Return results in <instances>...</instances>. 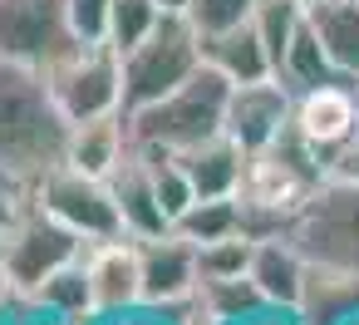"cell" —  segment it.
Listing matches in <instances>:
<instances>
[{
	"label": "cell",
	"mask_w": 359,
	"mask_h": 325,
	"mask_svg": "<svg viewBox=\"0 0 359 325\" xmlns=\"http://www.w3.org/2000/svg\"><path fill=\"white\" fill-rule=\"evenodd\" d=\"M45 84H50V94H55V104L69 124L123 114V55L109 40H99V45L74 40L45 69Z\"/></svg>",
	"instance_id": "obj_4"
},
{
	"label": "cell",
	"mask_w": 359,
	"mask_h": 325,
	"mask_svg": "<svg viewBox=\"0 0 359 325\" xmlns=\"http://www.w3.org/2000/svg\"><path fill=\"white\" fill-rule=\"evenodd\" d=\"M177 158L187 168L197 197H236L241 183H246V163H251V153L226 133H217V138H207V143H197V148H187Z\"/></svg>",
	"instance_id": "obj_17"
},
{
	"label": "cell",
	"mask_w": 359,
	"mask_h": 325,
	"mask_svg": "<svg viewBox=\"0 0 359 325\" xmlns=\"http://www.w3.org/2000/svg\"><path fill=\"white\" fill-rule=\"evenodd\" d=\"M158 6H163V11H177V15H182V11H187V0H158Z\"/></svg>",
	"instance_id": "obj_31"
},
{
	"label": "cell",
	"mask_w": 359,
	"mask_h": 325,
	"mask_svg": "<svg viewBox=\"0 0 359 325\" xmlns=\"http://www.w3.org/2000/svg\"><path fill=\"white\" fill-rule=\"evenodd\" d=\"M202 65H207L202 35L187 25V15H163V25L123 55V114H138V109L168 99Z\"/></svg>",
	"instance_id": "obj_3"
},
{
	"label": "cell",
	"mask_w": 359,
	"mask_h": 325,
	"mask_svg": "<svg viewBox=\"0 0 359 325\" xmlns=\"http://www.w3.org/2000/svg\"><path fill=\"white\" fill-rule=\"evenodd\" d=\"M354 94H359V79H354Z\"/></svg>",
	"instance_id": "obj_33"
},
{
	"label": "cell",
	"mask_w": 359,
	"mask_h": 325,
	"mask_svg": "<svg viewBox=\"0 0 359 325\" xmlns=\"http://www.w3.org/2000/svg\"><path fill=\"white\" fill-rule=\"evenodd\" d=\"M133 153V133L123 114L109 119H89V124H69V143H65V163L89 173V178H114Z\"/></svg>",
	"instance_id": "obj_15"
},
{
	"label": "cell",
	"mask_w": 359,
	"mask_h": 325,
	"mask_svg": "<svg viewBox=\"0 0 359 325\" xmlns=\"http://www.w3.org/2000/svg\"><path fill=\"white\" fill-rule=\"evenodd\" d=\"M202 60H207L217 74H226L231 84H251V79L276 74V60H271V50H266L261 30H256L251 20H246V25H236V30H226V35L202 40Z\"/></svg>",
	"instance_id": "obj_19"
},
{
	"label": "cell",
	"mask_w": 359,
	"mask_h": 325,
	"mask_svg": "<svg viewBox=\"0 0 359 325\" xmlns=\"http://www.w3.org/2000/svg\"><path fill=\"white\" fill-rule=\"evenodd\" d=\"M305 15H310V6H300V0H256L251 25L261 30V40H266V50H271L276 65H280V55L290 50V40H295V30L305 25Z\"/></svg>",
	"instance_id": "obj_25"
},
{
	"label": "cell",
	"mask_w": 359,
	"mask_h": 325,
	"mask_svg": "<svg viewBox=\"0 0 359 325\" xmlns=\"http://www.w3.org/2000/svg\"><path fill=\"white\" fill-rule=\"evenodd\" d=\"M30 197H35V202H40V207H45L55 222H65L74 237H84L89 246L128 237L114 187H109L104 178H89V173L69 168V163L50 168V173H45V178L30 187Z\"/></svg>",
	"instance_id": "obj_5"
},
{
	"label": "cell",
	"mask_w": 359,
	"mask_h": 325,
	"mask_svg": "<svg viewBox=\"0 0 359 325\" xmlns=\"http://www.w3.org/2000/svg\"><path fill=\"white\" fill-rule=\"evenodd\" d=\"M109 11H114V0H65L69 30H74V40H84V45L109 40Z\"/></svg>",
	"instance_id": "obj_27"
},
{
	"label": "cell",
	"mask_w": 359,
	"mask_h": 325,
	"mask_svg": "<svg viewBox=\"0 0 359 325\" xmlns=\"http://www.w3.org/2000/svg\"><path fill=\"white\" fill-rule=\"evenodd\" d=\"M325 183H334V187H359V128H354L344 143H334V148L325 153Z\"/></svg>",
	"instance_id": "obj_28"
},
{
	"label": "cell",
	"mask_w": 359,
	"mask_h": 325,
	"mask_svg": "<svg viewBox=\"0 0 359 325\" xmlns=\"http://www.w3.org/2000/svg\"><path fill=\"white\" fill-rule=\"evenodd\" d=\"M295 128L320 153H330L334 143H344L359 128V94H354V84L349 79H330V84L300 89L295 94Z\"/></svg>",
	"instance_id": "obj_12"
},
{
	"label": "cell",
	"mask_w": 359,
	"mask_h": 325,
	"mask_svg": "<svg viewBox=\"0 0 359 325\" xmlns=\"http://www.w3.org/2000/svg\"><path fill=\"white\" fill-rule=\"evenodd\" d=\"M226 99H231V79L217 74L212 65H202L187 84H177L168 99L123 114L133 148H168V153H187L217 133H226Z\"/></svg>",
	"instance_id": "obj_2"
},
{
	"label": "cell",
	"mask_w": 359,
	"mask_h": 325,
	"mask_svg": "<svg viewBox=\"0 0 359 325\" xmlns=\"http://www.w3.org/2000/svg\"><path fill=\"white\" fill-rule=\"evenodd\" d=\"M177 237H187L192 246H207V241H222V237H236L241 232V202L236 197H197L177 227Z\"/></svg>",
	"instance_id": "obj_22"
},
{
	"label": "cell",
	"mask_w": 359,
	"mask_h": 325,
	"mask_svg": "<svg viewBox=\"0 0 359 325\" xmlns=\"http://www.w3.org/2000/svg\"><path fill=\"white\" fill-rule=\"evenodd\" d=\"M69 119L60 114L45 69L0 60V173L25 192L65 163Z\"/></svg>",
	"instance_id": "obj_1"
},
{
	"label": "cell",
	"mask_w": 359,
	"mask_h": 325,
	"mask_svg": "<svg viewBox=\"0 0 359 325\" xmlns=\"http://www.w3.org/2000/svg\"><path fill=\"white\" fill-rule=\"evenodd\" d=\"M251 256H256V241H251L246 232L197 246V271H202V286H207V281H241V276H251Z\"/></svg>",
	"instance_id": "obj_24"
},
{
	"label": "cell",
	"mask_w": 359,
	"mask_h": 325,
	"mask_svg": "<svg viewBox=\"0 0 359 325\" xmlns=\"http://www.w3.org/2000/svg\"><path fill=\"white\" fill-rule=\"evenodd\" d=\"M354 315H359V266L310 261L295 320L300 325H349Z\"/></svg>",
	"instance_id": "obj_14"
},
{
	"label": "cell",
	"mask_w": 359,
	"mask_h": 325,
	"mask_svg": "<svg viewBox=\"0 0 359 325\" xmlns=\"http://www.w3.org/2000/svg\"><path fill=\"white\" fill-rule=\"evenodd\" d=\"M295 119V89L276 74L251 79V84H231L226 99V138H236L246 153L271 148Z\"/></svg>",
	"instance_id": "obj_9"
},
{
	"label": "cell",
	"mask_w": 359,
	"mask_h": 325,
	"mask_svg": "<svg viewBox=\"0 0 359 325\" xmlns=\"http://www.w3.org/2000/svg\"><path fill=\"white\" fill-rule=\"evenodd\" d=\"M25 305L55 315V320H74V325H89L99 320V305H94V276H89V256L60 266L55 276H45L30 296H20Z\"/></svg>",
	"instance_id": "obj_18"
},
{
	"label": "cell",
	"mask_w": 359,
	"mask_h": 325,
	"mask_svg": "<svg viewBox=\"0 0 359 325\" xmlns=\"http://www.w3.org/2000/svg\"><path fill=\"white\" fill-rule=\"evenodd\" d=\"M300 6H320V0H300Z\"/></svg>",
	"instance_id": "obj_32"
},
{
	"label": "cell",
	"mask_w": 359,
	"mask_h": 325,
	"mask_svg": "<svg viewBox=\"0 0 359 325\" xmlns=\"http://www.w3.org/2000/svg\"><path fill=\"white\" fill-rule=\"evenodd\" d=\"M163 15H177V11H163L158 0H114V11H109V45L118 55H128L133 45H143L163 25Z\"/></svg>",
	"instance_id": "obj_23"
},
{
	"label": "cell",
	"mask_w": 359,
	"mask_h": 325,
	"mask_svg": "<svg viewBox=\"0 0 359 325\" xmlns=\"http://www.w3.org/2000/svg\"><path fill=\"white\" fill-rule=\"evenodd\" d=\"M25 207H30V192H25L20 183H11V178H0V237H6V232L20 222Z\"/></svg>",
	"instance_id": "obj_29"
},
{
	"label": "cell",
	"mask_w": 359,
	"mask_h": 325,
	"mask_svg": "<svg viewBox=\"0 0 359 325\" xmlns=\"http://www.w3.org/2000/svg\"><path fill=\"white\" fill-rule=\"evenodd\" d=\"M79 256H89V241L74 237L65 222H55L35 197H30V207L20 212V222L0 237V261H6V271H11L15 300L30 296L45 276H55L60 266H69V261H79Z\"/></svg>",
	"instance_id": "obj_6"
},
{
	"label": "cell",
	"mask_w": 359,
	"mask_h": 325,
	"mask_svg": "<svg viewBox=\"0 0 359 325\" xmlns=\"http://www.w3.org/2000/svg\"><path fill=\"white\" fill-rule=\"evenodd\" d=\"M300 251L310 261H330V266H359V187H334L325 183L295 217Z\"/></svg>",
	"instance_id": "obj_7"
},
{
	"label": "cell",
	"mask_w": 359,
	"mask_h": 325,
	"mask_svg": "<svg viewBox=\"0 0 359 325\" xmlns=\"http://www.w3.org/2000/svg\"><path fill=\"white\" fill-rule=\"evenodd\" d=\"M89 276H94V305L104 315L143 310V246L133 237L89 246Z\"/></svg>",
	"instance_id": "obj_11"
},
{
	"label": "cell",
	"mask_w": 359,
	"mask_h": 325,
	"mask_svg": "<svg viewBox=\"0 0 359 325\" xmlns=\"http://www.w3.org/2000/svg\"><path fill=\"white\" fill-rule=\"evenodd\" d=\"M0 178H6V173H0Z\"/></svg>",
	"instance_id": "obj_34"
},
{
	"label": "cell",
	"mask_w": 359,
	"mask_h": 325,
	"mask_svg": "<svg viewBox=\"0 0 359 325\" xmlns=\"http://www.w3.org/2000/svg\"><path fill=\"white\" fill-rule=\"evenodd\" d=\"M182 15L202 40H212V35H226V30L246 25L256 15V0H187Z\"/></svg>",
	"instance_id": "obj_26"
},
{
	"label": "cell",
	"mask_w": 359,
	"mask_h": 325,
	"mask_svg": "<svg viewBox=\"0 0 359 325\" xmlns=\"http://www.w3.org/2000/svg\"><path fill=\"white\" fill-rule=\"evenodd\" d=\"M74 45L65 0H0V60L50 69Z\"/></svg>",
	"instance_id": "obj_8"
},
{
	"label": "cell",
	"mask_w": 359,
	"mask_h": 325,
	"mask_svg": "<svg viewBox=\"0 0 359 325\" xmlns=\"http://www.w3.org/2000/svg\"><path fill=\"white\" fill-rule=\"evenodd\" d=\"M305 271H310V256L300 251L295 237H266L256 241V256H251V281L261 291V300L280 315H295L300 296H305Z\"/></svg>",
	"instance_id": "obj_13"
},
{
	"label": "cell",
	"mask_w": 359,
	"mask_h": 325,
	"mask_svg": "<svg viewBox=\"0 0 359 325\" xmlns=\"http://www.w3.org/2000/svg\"><path fill=\"white\" fill-rule=\"evenodd\" d=\"M11 300H15V286H11V271H6V261H0V315L11 310Z\"/></svg>",
	"instance_id": "obj_30"
},
{
	"label": "cell",
	"mask_w": 359,
	"mask_h": 325,
	"mask_svg": "<svg viewBox=\"0 0 359 325\" xmlns=\"http://www.w3.org/2000/svg\"><path fill=\"white\" fill-rule=\"evenodd\" d=\"M143 246V310L153 315H172L187 300H197L202 291V271H197V246L177 232L138 241Z\"/></svg>",
	"instance_id": "obj_10"
},
{
	"label": "cell",
	"mask_w": 359,
	"mask_h": 325,
	"mask_svg": "<svg viewBox=\"0 0 359 325\" xmlns=\"http://www.w3.org/2000/svg\"><path fill=\"white\" fill-rule=\"evenodd\" d=\"M310 25L339 79H359V0H320L310 6Z\"/></svg>",
	"instance_id": "obj_20"
},
{
	"label": "cell",
	"mask_w": 359,
	"mask_h": 325,
	"mask_svg": "<svg viewBox=\"0 0 359 325\" xmlns=\"http://www.w3.org/2000/svg\"><path fill=\"white\" fill-rule=\"evenodd\" d=\"M276 79H285L295 94H300V89H315V84L339 79V74H334V65H330V55H325V45H320V35H315V25H310V15H305V25L295 30L290 50L280 55Z\"/></svg>",
	"instance_id": "obj_21"
},
{
	"label": "cell",
	"mask_w": 359,
	"mask_h": 325,
	"mask_svg": "<svg viewBox=\"0 0 359 325\" xmlns=\"http://www.w3.org/2000/svg\"><path fill=\"white\" fill-rule=\"evenodd\" d=\"M114 197H118V212H123V227L133 241H153V237H168L172 232V217L163 212L158 202V187H153V173H148V158L133 148L128 163L109 178Z\"/></svg>",
	"instance_id": "obj_16"
}]
</instances>
